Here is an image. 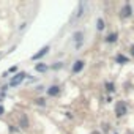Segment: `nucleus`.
<instances>
[{"label":"nucleus","mask_w":134,"mask_h":134,"mask_svg":"<svg viewBox=\"0 0 134 134\" xmlns=\"http://www.w3.org/2000/svg\"><path fill=\"white\" fill-rule=\"evenodd\" d=\"M24 79H25V73H19V74H16V76L10 81V87H16V85H19Z\"/></svg>","instance_id":"1"},{"label":"nucleus","mask_w":134,"mask_h":134,"mask_svg":"<svg viewBox=\"0 0 134 134\" xmlns=\"http://www.w3.org/2000/svg\"><path fill=\"white\" fill-rule=\"evenodd\" d=\"M84 65H85V62L77 60V62L74 63V66H73V73H81V70L84 68Z\"/></svg>","instance_id":"2"},{"label":"nucleus","mask_w":134,"mask_h":134,"mask_svg":"<svg viewBox=\"0 0 134 134\" xmlns=\"http://www.w3.org/2000/svg\"><path fill=\"white\" fill-rule=\"evenodd\" d=\"M47 51H49V47H47V46H46V47H43V49H40V52L33 55V60H38V58H41L44 54H47Z\"/></svg>","instance_id":"3"},{"label":"nucleus","mask_w":134,"mask_h":134,"mask_svg":"<svg viewBox=\"0 0 134 134\" xmlns=\"http://www.w3.org/2000/svg\"><path fill=\"white\" fill-rule=\"evenodd\" d=\"M58 92H60V88H58L57 85H54V87H51V88L47 90V93H49V95H52V96H55V95H58Z\"/></svg>","instance_id":"4"},{"label":"nucleus","mask_w":134,"mask_h":134,"mask_svg":"<svg viewBox=\"0 0 134 134\" xmlns=\"http://www.w3.org/2000/svg\"><path fill=\"white\" fill-rule=\"evenodd\" d=\"M125 112H126V107H125V104H118V106H117V114H118V115H123Z\"/></svg>","instance_id":"5"},{"label":"nucleus","mask_w":134,"mask_h":134,"mask_svg":"<svg viewBox=\"0 0 134 134\" xmlns=\"http://www.w3.org/2000/svg\"><path fill=\"white\" fill-rule=\"evenodd\" d=\"M115 40H117V33H112L110 36H107V41H109V43H114Z\"/></svg>","instance_id":"6"},{"label":"nucleus","mask_w":134,"mask_h":134,"mask_svg":"<svg viewBox=\"0 0 134 134\" xmlns=\"http://www.w3.org/2000/svg\"><path fill=\"white\" fill-rule=\"evenodd\" d=\"M81 38H82V33H81V32H77V33L74 35V41H76V43L79 44V41H81Z\"/></svg>","instance_id":"7"},{"label":"nucleus","mask_w":134,"mask_h":134,"mask_svg":"<svg viewBox=\"0 0 134 134\" xmlns=\"http://www.w3.org/2000/svg\"><path fill=\"white\" fill-rule=\"evenodd\" d=\"M36 70H38V71H46V66H44V65H38Z\"/></svg>","instance_id":"8"},{"label":"nucleus","mask_w":134,"mask_h":134,"mask_svg":"<svg viewBox=\"0 0 134 134\" xmlns=\"http://www.w3.org/2000/svg\"><path fill=\"white\" fill-rule=\"evenodd\" d=\"M129 7H125V11H123V16H129Z\"/></svg>","instance_id":"9"},{"label":"nucleus","mask_w":134,"mask_h":134,"mask_svg":"<svg viewBox=\"0 0 134 134\" xmlns=\"http://www.w3.org/2000/svg\"><path fill=\"white\" fill-rule=\"evenodd\" d=\"M98 29H99V30H103V29H104V24H103V21H101V19H98Z\"/></svg>","instance_id":"10"},{"label":"nucleus","mask_w":134,"mask_h":134,"mask_svg":"<svg viewBox=\"0 0 134 134\" xmlns=\"http://www.w3.org/2000/svg\"><path fill=\"white\" fill-rule=\"evenodd\" d=\"M117 62H120V63L123 62V63H125V62H126V58H125L123 55H118V57H117Z\"/></svg>","instance_id":"11"},{"label":"nucleus","mask_w":134,"mask_h":134,"mask_svg":"<svg viewBox=\"0 0 134 134\" xmlns=\"http://www.w3.org/2000/svg\"><path fill=\"white\" fill-rule=\"evenodd\" d=\"M3 110H5V109H3L2 106H0V115H2V114H3Z\"/></svg>","instance_id":"12"},{"label":"nucleus","mask_w":134,"mask_h":134,"mask_svg":"<svg viewBox=\"0 0 134 134\" xmlns=\"http://www.w3.org/2000/svg\"><path fill=\"white\" fill-rule=\"evenodd\" d=\"M131 52H132V54H134V46H132V47H131Z\"/></svg>","instance_id":"13"}]
</instances>
